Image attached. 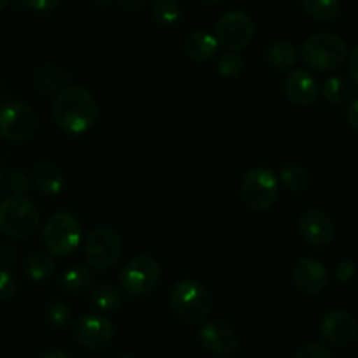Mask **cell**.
<instances>
[{"label": "cell", "mask_w": 358, "mask_h": 358, "mask_svg": "<svg viewBox=\"0 0 358 358\" xmlns=\"http://www.w3.org/2000/svg\"><path fill=\"white\" fill-rule=\"evenodd\" d=\"M52 117L62 131L79 135L94 126L98 117V103L87 90L70 86L56 96Z\"/></svg>", "instance_id": "6da1fadb"}, {"label": "cell", "mask_w": 358, "mask_h": 358, "mask_svg": "<svg viewBox=\"0 0 358 358\" xmlns=\"http://www.w3.org/2000/svg\"><path fill=\"white\" fill-rule=\"evenodd\" d=\"M301 58L317 72H331L348 59V45L336 34H315L301 45Z\"/></svg>", "instance_id": "7a4b0ae2"}, {"label": "cell", "mask_w": 358, "mask_h": 358, "mask_svg": "<svg viewBox=\"0 0 358 358\" xmlns=\"http://www.w3.org/2000/svg\"><path fill=\"white\" fill-rule=\"evenodd\" d=\"M168 303L171 311L189 324L201 322L212 310V296L206 287L196 280H182L175 283L168 296Z\"/></svg>", "instance_id": "3957f363"}, {"label": "cell", "mask_w": 358, "mask_h": 358, "mask_svg": "<svg viewBox=\"0 0 358 358\" xmlns=\"http://www.w3.org/2000/svg\"><path fill=\"white\" fill-rule=\"evenodd\" d=\"M41 215L23 194H10L0 203V231L10 238H27L37 231Z\"/></svg>", "instance_id": "277c9868"}, {"label": "cell", "mask_w": 358, "mask_h": 358, "mask_svg": "<svg viewBox=\"0 0 358 358\" xmlns=\"http://www.w3.org/2000/svg\"><path fill=\"white\" fill-rule=\"evenodd\" d=\"M79 220L69 212H56L48 219L44 226V245L55 257H65L76 252L80 243Z\"/></svg>", "instance_id": "5b68a950"}, {"label": "cell", "mask_w": 358, "mask_h": 358, "mask_svg": "<svg viewBox=\"0 0 358 358\" xmlns=\"http://www.w3.org/2000/svg\"><path fill=\"white\" fill-rule=\"evenodd\" d=\"M280 184L275 171L269 168H254L243 177L240 196L245 205L255 212L269 210L278 199Z\"/></svg>", "instance_id": "8992f818"}, {"label": "cell", "mask_w": 358, "mask_h": 358, "mask_svg": "<svg viewBox=\"0 0 358 358\" xmlns=\"http://www.w3.org/2000/svg\"><path fill=\"white\" fill-rule=\"evenodd\" d=\"M255 37V23L243 10H229L215 27V38L226 51L240 52L252 44Z\"/></svg>", "instance_id": "52a82bcc"}, {"label": "cell", "mask_w": 358, "mask_h": 358, "mask_svg": "<svg viewBox=\"0 0 358 358\" xmlns=\"http://www.w3.org/2000/svg\"><path fill=\"white\" fill-rule=\"evenodd\" d=\"M161 278V266L156 259L149 255H138L126 262L124 268L119 273V282L121 287L129 296H145L154 287L157 285Z\"/></svg>", "instance_id": "ba28073f"}, {"label": "cell", "mask_w": 358, "mask_h": 358, "mask_svg": "<svg viewBox=\"0 0 358 358\" xmlns=\"http://www.w3.org/2000/svg\"><path fill=\"white\" fill-rule=\"evenodd\" d=\"M37 114L23 101H10L0 107V136L9 142H24L37 131Z\"/></svg>", "instance_id": "9c48e42d"}, {"label": "cell", "mask_w": 358, "mask_h": 358, "mask_svg": "<svg viewBox=\"0 0 358 358\" xmlns=\"http://www.w3.org/2000/svg\"><path fill=\"white\" fill-rule=\"evenodd\" d=\"M122 252V241L112 229L101 227L93 231L86 238L84 243V255H86L87 264L96 271L110 269L119 261Z\"/></svg>", "instance_id": "30bf717a"}, {"label": "cell", "mask_w": 358, "mask_h": 358, "mask_svg": "<svg viewBox=\"0 0 358 358\" xmlns=\"http://www.w3.org/2000/svg\"><path fill=\"white\" fill-rule=\"evenodd\" d=\"M203 348L217 357H231L238 350V336L229 324L222 320H206L199 327Z\"/></svg>", "instance_id": "8fae6325"}, {"label": "cell", "mask_w": 358, "mask_h": 358, "mask_svg": "<svg viewBox=\"0 0 358 358\" xmlns=\"http://www.w3.org/2000/svg\"><path fill=\"white\" fill-rule=\"evenodd\" d=\"M112 336H114V325L101 315H84L73 327V338L84 348H103L110 343Z\"/></svg>", "instance_id": "7c38bea8"}, {"label": "cell", "mask_w": 358, "mask_h": 358, "mask_svg": "<svg viewBox=\"0 0 358 358\" xmlns=\"http://www.w3.org/2000/svg\"><path fill=\"white\" fill-rule=\"evenodd\" d=\"M320 334L327 343L336 346L350 345L357 339L358 325L357 320L343 310H332L322 317Z\"/></svg>", "instance_id": "4fadbf2b"}, {"label": "cell", "mask_w": 358, "mask_h": 358, "mask_svg": "<svg viewBox=\"0 0 358 358\" xmlns=\"http://www.w3.org/2000/svg\"><path fill=\"white\" fill-rule=\"evenodd\" d=\"M294 285L308 296H317L324 292L329 283L327 268L318 259L303 257L292 268Z\"/></svg>", "instance_id": "5bb4252c"}, {"label": "cell", "mask_w": 358, "mask_h": 358, "mask_svg": "<svg viewBox=\"0 0 358 358\" xmlns=\"http://www.w3.org/2000/svg\"><path fill=\"white\" fill-rule=\"evenodd\" d=\"M299 233L308 245L324 248L334 240V224L320 210H308L299 219Z\"/></svg>", "instance_id": "9a60e30c"}, {"label": "cell", "mask_w": 358, "mask_h": 358, "mask_svg": "<svg viewBox=\"0 0 358 358\" xmlns=\"http://www.w3.org/2000/svg\"><path fill=\"white\" fill-rule=\"evenodd\" d=\"M283 90H285L287 98L299 107H311L320 94L317 79L308 70L301 69L289 72V76L285 77Z\"/></svg>", "instance_id": "2e32d148"}, {"label": "cell", "mask_w": 358, "mask_h": 358, "mask_svg": "<svg viewBox=\"0 0 358 358\" xmlns=\"http://www.w3.org/2000/svg\"><path fill=\"white\" fill-rule=\"evenodd\" d=\"M35 187L45 196H58L65 187V177L62 170L52 163H41L31 171Z\"/></svg>", "instance_id": "e0dca14e"}, {"label": "cell", "mask_w": 358, "mask_h": 358, "mask_svg": "<svg viewBox=\"0 0 358 358\" xmlns=\"http://www.w3.org/2000/svg\"><path fill=\"white\" fill-rule=\"evenodd\" d=\"M219 49V42H217L215 35L208 34V31H192L187 38H185L184 51L187 58L192 62H208L217 55Z\"/></svg>", "instance_id": "ac0fdd59"}, {"label": "cell", "mask_w": 358, "mask_h": 358, "mask_svg": "<svg viewBox=\"0 0 358 358\" xmlns=\"http://www.w3.org/2000/svg\"><path fill=\"white\" fill-rule=\"evenodd\" d=\"M297 58H299V52H297V49L294 48L290 42H273V44L266 49V62H268V65L275 70L292 69L297 63Z\"/></svg>", "instance_id": "d6986e66"}, {"label": "cell", "mask_w": 358, "mask_h": 358, "mask_svg": "<svg viewBox=\"0 0 358 358\" xmlns=\"http://www.w3.org/2000/svg\"><path fill=\"white\" fill-rule=\"evenodd\" d=\"M90 301L101 311H115L122 308L124 297L117 287L110 283H100L90 290Z\"/></svg>", "instance_id": "ffe728a7"}, {"label": "cell", "mask_w": 358, "mask_h": 358, "mask_svg": "<svg viewBox=\"0 0 358 358\" xmlns=\"http://www.w3.org/2000/svg\"><path fill=\"white\" fill-rule=\"evenodd\" d=\"M355 87L357 86L352 83V80L336 76L325 80L324 87H322V94H324V98L327 101L339 105L352 100L353 94H355Z\"/></svg>", "instance_id": "44dd1931"}, {"label": "cell", "mask_w": 358, "mask_h": 358, "mask_svg": "<svg viewBox=\"0 0 358 358\" xmlns=\"http://www.w3.org/2000/svg\"><path fill=\"white\" fill-rule=\"evenodd\" d=\"M28 278L34 282H44L55 273V259L49 252H34L24 262Z\"/></svg>", "instance_id": "7402d4cb"}, {"label": "cell", "mask_w": 358, "mask_h": 358, "mask_svg": "<svg viewBox=\"0 0 358 358\" xmlns=\"http://www.w3.org/2000/svg\"><path fill=\"white\" fill-rule=\"evenodd\" d=\"M150 14L157 27L171 28L180 21V6L177 0H154Z\"/></svg>", "instance_id": "603a6c76"}, {"label": "cell", "mask_w": 358, "mask_h": 358, "mask_svg": "<svg viewBox=\"0 0 358 358\" xmlns=\"http://www.w3.org/2000/svg\"><path fill=\"white\" fill-rule=\"evenodd\" d=\"M280 182L283 187L290 192H303L310 187L311 177L308 173L306 168L299 166V164H289L280 171Z\"/></svg>", "instance_id": "cb8c5ba5"}, {"label": "cell", "mask_w": 358, "mask_h": 358, "mask_svg": "<svg viewBox=\"0 0 358 358\" xmlns=\"http://www.w3.org/2000/svg\"><path fill=\"white\" fill-rule=\"evenodd\" d=\"M301 6L318 21H332L341 13V0H301Z\"/></svg>", "instance_id": "d4e9b609"}, {"label": "cell", "mask_w": 358, "mask_h": 358, "mask_svg": "<svg viewBox=\"0 0 358 358\" xmlns=\"http://www.w3.org/2000/svg\"><path fill=\"white\" fill-rule=\"evenodd\" d=\"M91 271L83 266H73L69 268L62 276V287L69 292H83L91 285Z\"/></svg>", "instance_id": "484cf974"}, {"label": "cell", "mask_w": 358, "mask_h": 358, "mask_svg": "<svg viewBox=\"0 0 358 358\" xmlns=\"http://www.w3.org/2000/svg\"><path fill=\"white\" fill-rule=\"evenodd\" d=\"M243 66H245V62L238 52L227 51L219 56V62H217V72H219L224 79H234V77L240 76Z\"/></svg>", "instance_id": "4316f807"}, {"label": "cell", "mask_w": 358, "mask_h": 358, "mask_svg": "<svg viewBox=\"0 0 358 358\" xmlns=\"http://www.w3.org/2000/svg\"><path fill=\"white\" fill-rule=\"evenodd\" d=\"M45 318H48V324L52 325V327H65L70 320L69 306L65 303H62V301H55V303H51L45 308Z\"/></svg>", "instance_id": "83f0119b"}, {"label": "cell", "mask_w": 358, "mask_h": 358, "mask_svg": "<svg viewBox=\"0 0 358 358\" xmlns=\"http://www.w3.org/2000/svg\"><path fill=\"white\" fill-rule=\"evenodd\" d=\"M17 285L14 282L13 275L6 269L0 268V301H9L16 296Z\"/></svg>", "instance_id": "f1b7e54d"}, {"label": "cell", "mask_w": 358, "mask_h": 358, "mask_svg": "<svg viewBox=\"0 0 358 358\" xmlns=\"http://www.w3.org/2000/svg\"><path fill=\"white\" fill-rule=\"evenodd\" d=\"M294 358H332V355L331 350L322 343H310V345L303 346Z\"/></svg>", "instance_id": "f546056e"}, {"label": "cell", "mask_w": 358, "mask_h": 358, "mask_svg": "<svg viewBox=\"0 0 358 358\" xmlns=\"http://www.w3.org/2000/svg\"><path fill=\"white\" fill-rule=\"evenodd\" d=\"M30 180L31 178L24 171H14L9 180H7V185H9L14 194H23L30 189Z\"/></svg>", "instance_id": "4dcf8cb0"}, {"label": "cell", "mask_w": 358, "mask_h": 358, "mask_svg": "<svg viewBox=\"0 0 358 358\" xmlns=\"http://www.w3.org/2000/svg\"><path fill=\"white\" fill-rule=\"evenodd\" d=\"M334 276L339 283H350L353 280V276H355V264H353L350 259H343V261L336 266Z\"/></svg>", "instance_id": "1f68e13d"}, {"label": "cell", "mask_w": 358, "mask_h": 358, "mask_svg": "<svg viewBox=\"0 0 358 358\" xmlns=\"http://www.w3.org/2000/svg\"><path fill=\"white\" fill-rule=\"evenodd\" d=\"M24 7L31 10H37V13H48L52 10L59 3V0H20Z\"/></svg>", "instance_id": "d6a6232c"}, {"label": "cell", "mask_w": 358, "mask_h": 358, "mask_svg": "<svg viewBox=\"0 0 358 358\" xmlns=\"http://www.w3.org/2000/svg\"><path fill=\"white\" fill-rule=\"evenodd\" d=\"M345 121L348 122V126L352 129H358V100L357 98H352L348 107L345 108Z\"/></svg>", "instance_id": "836d02e7"}, {"label": "cell", "mask_w": 358, "mask_h": 358, "mask_svg": "<svg viewBox=\"0 0 358 358\" xmlns=\"http://www.w3.org/2000/svg\"><path fill=\"white\" fill-rule=\"evenodd\" d=\"M16 261V250L14 247H3L2 252H0V262L3 266H9Z\"/></svg>", "instance_id": "e575fe53"}, {"label": "cell", "mask_w": 358, "mask_h": 358, "mask_svg": "<svg viewBox=\"0 0 358 358\" xmlns=\"http://www.w3.org/2000/svg\"><path fill=\"white\" fill-rule=\"evenodd\" d=\"M357 55H358V49H353L352 52V58H350V72H352V83L358 84V76H357Z\"/></svg>", "instance_id": "d590c367"}, {"label": "cell", "mask_w": 358, "mask_h": 358, "mask_svg": "<svg viewBox=\"0 0 358 358\" xmlns=\"http://www.w3.org/2000/svg\"><path fill=\"white\" fill-rule=\"evenodd\" d=\"M119 2H121V6L126 7V9H140L147 0H119Z\"/></svg>", "instance_id": "8d00e7d4"}, {"label": "cell", "mask_w": 358, "mask_h": 358, "mask_svg": "<svg viewBox=\"0 0 358 358\" xmlns=\"http://www.w3.org/2000/svg\"><path fill=\"white\" fill-rule=\"evenodd\" d=\"M42 358H72L69 355V353H65V352H59V350H55V352H49V353H45L44 357Z\"/></svg>", "instance_id": "74e56055"}, {"label": "cell", "mask_w": 358, "mask_h": 358, "mask_svg": "<svg viewBox=\"0 0 358 358\" xmlns=\"http://www.w3.org/2000/svg\"><path fill=\"white\" fill-rule=\"evenodd\" d=\"M7 189V177L3 175V171H0V194Z\"/></svg>", "instance_id": "f35d334b"}, {"label": "cell", "mask_w": 358, "mask_h": 358, "mask_svg": "<svg viewBox=\"0 0 358 358\" xmlns=\"http://www.w3.org/2000/svg\"><path fill=\"white\" fill-rule=\"evenodd\" d=\"M201 3H205V6H217L219 2H222V0H199Z\"/></svg>", "instance_id": "ab89813d"}, {"label": "cell", "mask_w": 358, "mask_h": 358, "mask_svg": "<svg viewBox=\"0 0 358 358\" xmlns=\"http://www.w3.org/2000/svg\"><path fill=\"white\" fill-rule=\"evenodd\" d=\"M7 3H9V0H0V13H2V10L6 9Z\"/></svg>", "instance_id": "60d3db41"}, {"label": "cell", "mask_w": 358, "mask_h": 358, "mask_svg": "<svg viewBox=\"0 0 358 358\" xmlns=\"http://www.w3.org/2000/svg\"><path fill=\"white\" fill-rule=\"evenodd\" d=\"M108 2H110V0H98V3H100V6H107Z\"/></svg>", "instance_id": "b9f144b4"}, {"label": "cell", "mask_w": 358, "mask_h": 358, "mask_svg": "<svg viewBox=\"0 0 358 358\" xmlns=\"http://www.w3.org/2000/svg\"><path fill=\"white\" fill-rule=\"evenodd\" d=\"M124 358H133V357H124Z\"/></svg>", "instance_id": "7bdbcfd3"}]
</instances>
